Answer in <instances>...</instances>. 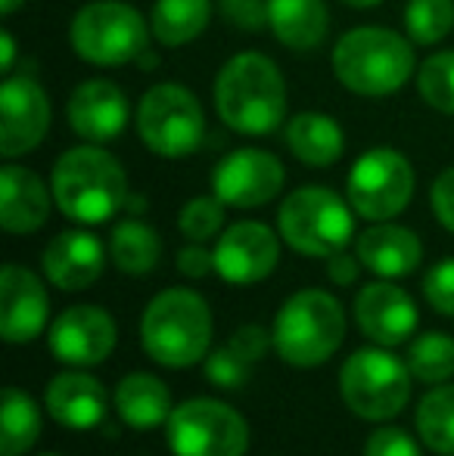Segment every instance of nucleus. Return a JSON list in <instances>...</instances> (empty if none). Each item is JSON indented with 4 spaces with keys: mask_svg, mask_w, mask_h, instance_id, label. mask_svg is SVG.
Wrapping results in <instances>:
<instances>
[{
    "mask_svg": "<svg viewBox=\"0 0 454 456\" xmlns=\"http://www.w3.org/2000/svg\"><path fill=\"white\" fill-rule=\"evenodd\" d=\"M215 109L236 134L265 137L286 115L284 75L268 56L236 53L215 81Z\"/></svg>",
    "mask_w": 454,
    "mask_h": 456,
    "instance_id": "1",
    "label": "nucleus"
},
{
    "mask_svg": "<svg viewBox=\"0 0 454 456\" xmlns=\"http://www.w3.org/2000/svg\"><path fill=\"white\" fill-rule=\"evenodd\" d=\"M140 345L150 361L169 370H187L206 361L212 345V311L194 289H165L146 305Z\"/></svg>",
    "mask_w": 454,
    "mask_h": 456,
    "instance_id": "2",
    "label": "nucleus"
},
{
    "mask_svg": "<svg viewBox=\"0 0 454 456\" xmlns=\"http://www.w3.org/2000/svg\"><path fill=\"white\" fill-rule=\"evenodd\" d=\"M54 202L75 224H103L128 202L125 168L100 146H75L54 165Z\"/></svg>",
    "mask_w": 454,
    "mask_h": 456,
    "instance_id": "3",
    "label": "nucleus"
},
{
    "mask_svg": "<svg viewBox=\"0 0 454 456\" xmlns=\"http://www.w3.org/2000/svg\"><path fill=\"white\" fill-rule=\"evenodd\" d=\"M271 336L280 361L296 370H315L343 348L345 311L324 289H302L284 301Z\"/></svg>",
    "mask_w": 454,
    "mask_h": 456,
    "instance_id": "4",
    "label": "nucleus"
},
{
    "mask_svg": "<svg viewBox=\"0 0 454 456\" xmlns=\"http://www.w3.org/2000/svg\"><path fill=\"white\" fill-rule=\"evenodd\" d=\"M414 47L399 31L361 25L340 37L334 50V72L343 87L361 96H389L414 75Z\"/></svg>",
    "mask_w": 454,
    "mask_h": 456,
    "instance_id": "5",
    "label": "nucleus"
},
{
    "mask_svg": "<svg viewBox=\"0 0 454 456\" xmlns=\"http://www.w3.org/2000/svg\"><path fill=\"white\" fill-rule=\"evenodd\" d=\"M277 227L293 252L309 258H330L349 246L355 233V217L334 190L302 186L284 199Z\"/></svg>",
    "mask_w": 454,
    "mask_h": 456,
    "instance_id": "6",
    "label": "nucleus"
},
{
    "mask_svg": "<svg viewBox=\"0 0 454 456\" xmlns=\"http://www.w3.org/2000/svg\"><path fill=\"white\" fill-rule=\"evenodd\" d=\"M343 403L367 422H386L411 401V370L383 348H361L340 370Z\"/></svg>",
    "mask_w": 454,
    "mask_h": 456,
    "instance_id": "7",
    "label": "nucleus"
},
{
    "mask_svg": "<svg viewBox=\"0 0 454 456\" xmlns=\"http://www.w3.org/2000/svg\"><path fill=\"white\" fill-rule=\"evenodd\" d=\"M72 47L94 66H125L144 56L146 22L131 4L121 0H94L81 6L72 19Z\"/></svg>",
    "mask_w": 454,
    "mask_h": 456,
    "instance_id": "8",
    "label": "nucleus"
},
{
    "mask_svg": "<svg viewBox=\"0 0 454 456\" xmlns=\"http://www.w3.org/2000/svg\"><path fill=\"white\" fill-rule=\"evenodd\" d=\"M165 441L175 456H243L249 451V426L225 401L190 397L171 410Z\"/></svg>",
    "mask_w": 454,
    "mask_h": 456,
    "instance_id": "9",
    "label": "nucleus"
},
{
    "mask_svg": "<svg viewBox=\"0 0 454 456\" xmlns=\"http://www.w3.org/2000/svg\"><path fill=\"white\" fill-rule=\"evenodd\" d=\"M140 140L162 159H187L206 134L202 106L187 87L156 85L144 94L137 109Z\"/></svg>",
    "mask_w": 454,
    "mask_h": 456,
    "instance_id": "10",
    "label": "nucleus"
},
{
    "mask_svg": "<svg viewBox=\"0 0 454 456\" xmlns=\"http://www.w3.org/2000/svg\"><path fill=\"white\" fill-rule=\"evenodd\" d=\"M414 196V168L399 150H367L349 171V205L367 221H392Z\"/></svg>",
    "mask_w": 454,
    "mask_h": 456,
    "instance_id": "11",
    "label": "nucleus"
},
{
    "mask_svg": "<svg viewBox=\"0 0 454 456\" xmlns=\"http://www.w3.org/2000/svg\"><path fill=\"white\" fill-rule=\"evenodd\" d=\"M115 338H119V330H115L110 311L97 305H75L66 307L50 323L47 345L60 363L87 370V366L103 363L112 354Z\"/></svg>",
    "mask_w": 454,
    "mask_h": 456,
    "instance_id": "12",
    "label": "nucleus"
},
{
    "mask_svg": "<svg viewBox=\"0 0 454 456\" xmlns=\"http://www.w3.org/2000/svg\"><path fill=\"white\" fill-rule=\"evenodd\" d=\"M50 127V100L29 75H6L0 87V156L16 159L31 152Z\"/></svg>",
    "mask_w": 454,
    "mask_h": 456,
    "instance_id": "13",
    "label": "nucleus"
},
{
    "mask_svg": "<svg viewBox=\"0 0 454 456\" xmlns=\"http://www.w3.org/2000/svg\"><path fill=\"white\" fill-rule=\"evenodd\" d=\"M284 165L265 150H236L215 165L212 190L230 208H261L284 190Z\"/></svg>",
    "mask_w": 454,
    "mask_h": 456,
    "instance_id": "14",
    "label": "nucleus"
},
{
    "mask_svg": "<svg viewBox=\"0 0 454 456\" xmlns=\"http://www.w3.org/2000/svg\"><path fill=\"white\" fill-rule=\"evenodd\" d=\"M215 273L234 286L261 282L280 261V242L261 221H240L227 227L215 242Z\"/></svg>",
    "mask_w": 454,
    "mask_h": 456,
    "instance_id": "15",
    "label": "nucleus"
},
{
    "mask_svg": "<svg viewBox=\"0 0 454 456\" xmlns=\"http://www.w3.org/2000/svg\"><path fill=\"white\" fill-rule=\"evenodd\" d=\"M50 298L41 276L29 267L6 265L0 273V332L6 345H29L47 330Z\"/></svg>",
    "mask_w": 454,
    "mask_h": 456,
    "instance_id": "16",
    "label": "nucleus"
},
{
    "mask_svg": "<svg viewBox=\"0 0 454 456\" xmlns=\"http://www.w3.org/2000/svg\"><path fill=\"white\" fill-rule=\"evenodd\" d=\"M355 320L374 345L395 348L417 330V305L392 282H367L355 298Z\"/></svg>",
    "mask_w": 454,
    "mask_h": 456,
    "instance_id": "17",
    "label": "nucleus"
},
{
    "mask_svg": "<svg viewBox=\"0 0 454 456\" xmlns=\"http://www.w3.org/2000/svg\"><path fill=\"white\" fill-rule=\"evenodd\" d=\"M44 276L62 292H85L103 276L106 248L87 230H66L41 255Z\"/></svg>",
    "mask_w": 454,
    "mask_h": 456,
    "instance_id": "18",
    "label": "nucleus"
},
{
    "mask_svg": "<svg viewBox=\"0 0 454 456\" xmlns=\"http://www.w3.org/2000/svg\"><path fill=\"white\" fill-rule=\"evenodd\" d=\"M69 125L87 143H110L128 125V96L103 78L85 81L69 100Z\"/></svg>",
    "mask_w": 454,
    "mask_h": 456,
    "instance_id": "19",
    "label": "nucleus"
},
{
    "mask_svg": "<svg viewBox=\"0 0 454 456\" xmlns=\"http://www.w3.org/2000/svg\"><path fill=\"white\" fill-rule=\"evenodd\" d=\"M355 255L370 273L383 276V280H399V276H408L420 267L424 246H420L414 230L376 221L374 227L358 236Z\"/></svg>",
    "mask_w": 454,
    "mask_h": 456,
    "instance_id": "20",
    "label": "nucleus"
},
{
    "mask_svg": "<svg viewBox=\"0 0 454 456\" xmlns=\"http://www.w3.org/2000/svg\"><path fill=\"white\" fill-rule=\"evenodd\" d=\"M47 413L66 428H94L106 416V391L91 372L66 370L44 388Z\"/></svg>",
    "mask_w": 454,
    "mask_h": 456,
    "instance_id": "21",
    "label": "nucleus"
},
{
    "mask_svg": "<svg viewBox=\"0 0 454 456\" xmlns=\"http://www.w3.org/2000/svg\"><path fill=\"white\" fill-rule=\"evenodd\" d=\"M50 190L35 171L4 165L0 171V224L6 233H35L47 224Z\"/></svg>",
    "mask_w": 454,
    "mask_h": 456,
    "instance_id": "22",
    "label": "nucleus"
},
{
    "mask_svg": "<svg viewBox=\"0 0 454 456\" xmlns=\"http://www.w3.org/2000/svg\"><path fill=\"white\" fill-rule=\"evenodd\" d=\"M327 25L330 12L324 0H268V28L284 47L296 53L321 47Z\"/></svg>",
    "mask_w": 454,
    "mask_h": 456,
    "instance_id": "23",
    "label": "nucleus"
},
{
    "mask_svg": "<svg viewBox=\"0 0 454 456\" xmlns=\"http://www.w3.org/2000/svg\"><path fill=\"white\" fill-rule=\"evenodd\" d=\"M115 413L131 428H156L165 426L171 416V391L153 372H128L115 385Z\"/></svg>",
    "mask_w": 454,
    "mask_h": 456,
    "instance_id": "24",
    "label": "nucleus"
},
{
    "mask_svg": "<svg viewBox=\"0 0 454 456\" xmlns=\"http://www.w3.org/2000/svg\"><path fill=\"white\" fill-rule=\"evenodd\" d=\"M286 146L299 162L311 168H327L340 162L345 150L343 127L324 112H302L286 125Z\"/></svg>",
    "mask_w": 454,
    "mask_h": 456,
    "instance_id": "25",
    "label": "nucleus"
},
{
    "mask_svg": "<svg viewBox=\"0 0 454 456\" xmlns=\"http://www.w3.org/2000/svg\"><path fill=\"white\" fill-rule=\"evenodd\" d=\"M209 19H212L209 0H156L150 28L165 47H184L206 31Z\"/></svg>",
    "mask_w": 454,
    "mask_h": 456,
    "instance_id": "26",
    "label": "nucleus"
},
{
    "mask_svg": "<svg viewBox=\"0 0 454 456\" xmlns=\"http://www.w3.org/2000/svg\"><path fill=\"white\" fill-rule=\"evenodd\" d=\"M110 255L112 265L121 273L144 276L156 271L159 258H162V240L159 233L144 221H121L115 224L110 236Z\"/></svg>",
    "mask_w": 454,
    "mask_h": 456,
    "instance_id": "27",
    "label": "nucleus"
},
{
    "mask_svg": "<svg viewBox=\"0 0 454 456\" xmlns=\"http://www.w3.org/2000/svg\"><path fill=\"white\" fill-rule=\"evenodd\" d=\"M41 438V410L22 388L10 385L4 391L0 413V456H22Z\"/></svg>",
    "mask_w": 454,
    "mask_h": 456,
    "instance_id": "28",
    "label": "nucleus"
},
{
    "mask_svg": "<svg viewBox=\"0 0 454 456\" xmlns=\"http://www.w3.org/2000/svg\"><path fill=\"white\" fill-rule=\"evenodd\" d=\"M414 426L424 447H430L433 453L454 456V385L426 391L414 413Z\"/></svg>",
    "mask_w": 454,
    "mask_h": 456,
    "instance_id": "29",
    "label": "nucleus"
},
{
    "mask_svg": "<svg viewBox=\"0 0 454 456\" xmlns=\"http://www.w3.org/2000/svg\"><path fill=\"white\" fill-rule=\"evenodd\" d=\"M408 370L414 379L442 385L454 376V338L445 332H424L408 348Z\"/></svg>",
    "mask_w": 454,
    "mask_h": 456,
    "instance_id": "30",
    "label": "nucleus"
},
{
    "mask_svg": "<svg viewBox=\"0 0 454 456\" xmlns=\"http://www.w3.org/2000/svg\"><path fill=\"white\" fill-rule=\"evenodd\" d=\"M405 28L411 41L439 44L454 28V0H408Z\"/></svg>",
    "mask_w": 454,
    "mask_h": 456,
    "instance_id": "31",
    "label": "nucleus"
},
{
    "mask_svg": "<svg viewBox=\"0 0 454 456\" xmlns=\"http://www.w3.org/2000/svg\"><path fill=\"white\" fill-rule=\"evenodd\" d=\"M417 91L433 109L454 115V50L433 53L430 60H424L417 72Z\"/></svg>",
    "mask_w": 454,
    "mask_h": 456,
    "instance_id": "32",
    "label": "nucleus"
},
{
    "mask_svg": "<svg viewBox=\"0 0 454 456\" xmlns=\"http://www.w3.org/2000/svg\"><path fill=\"white\" fill-rule=\"evenodd\" d=\"M177 227L190 242H206L225 227V202L219 196H196L181 208Z\"/></svg>",
    "mask_w": 454,
    "mask_h": 456,
    "instance_id": "33",
    "label": "nucleus"
},
{
    "mask_svg": "<svg viewBox=\"0 0 454 456\" xmlns=\"http://www.w3.org/2000/svg\"><path fill=\"white\" fill-rule=\"evenodd\" d=\"M249 372H252V361L243 357L230 342L206 357V376H209V382L219 385V388H227V391L243 388Z\"/></svg>",
    "mask_w": 454,
    "mask_h": 456,
    "instance_id": "34",
    "label": "nucleus"
},
{
    "mask_svg": "<svg viewBox=\"0 0 454 456\" xmlns=\"http://www.w3.org/2000/svg\"><path fill=\"white\" fill-rule=\"evenodd\" d=\"M424 295L433 305V311L454 317V258L439 261L424 276Z\"/></svg>",
    "mask_w": 454,
    "mask_h": 456,
    "instance_id": "35",
    "label": "nucleus"
},
{
    "mask_svg": "<svg viewBox=\"0 0 454 456\" xmlns=\"http://www.w3.org/2000/svg\"><path fill=\"white\" fill-rule=\"evenodd\" d=\"M364 456H424L420 444L405 432V428H376L364 444Z\"/></svg>",
    "mask_w": 454,
    "mask_h": 456,
    "instance_id": "36",
    "label": "nucleus"
},
{
    "mask_svg": "<svg viewBox=\"0 0 454 456\" xmlns=\"http://www.w3.org/2000/svg\"><path fill=\"white\" fill-rule=\"evenodd\" d=\"M221 16L240 31L268 28V0H221Z\"/></svg>",
    "mask_w": 454,
    "mask_h": 456,
    "instance_id": "37",
    "label": "nucleus"
},
{
    "mask_svg": "<svg viewBox=\"0 0 454 456\" xmlns=\"http://www.w3.org/2000/svg\"><path fill=\"white\" fill-rule=\"evenodd\" d=\"M230 345H234L243 357H249L252 363H259L261 357L268 354V348L274 345V336L268 330H261V326L252 323V326H240V330L230 336Z\"/></svg>",
    "mask_w": 454,
    "mask_h": 456,
    "instance_id": "38",
    "label": "nucleus"
},
{
    "mask_svg": "<svg viewBox=\"0 0 454 456\" xmlns=\"http://www.w3.org/2000/svg\"><path fill=\"white\" fill-rule=\"evenodd\" d=\"M177 271L190 280H202V276L215 273V252L202 248V242H190L177 252Z\"/></svg>",
    "mask_w": 454,
    "mask_h": 456,
    "instance_id": "39",
    "label": "nucleus"
},
{
    "mask_svg": "<svg viewBox=\"0 0 454 456\" xmlns=\"http://www.w3.org/2000/svg\"><path fill=\"white\" fill-rule=\"evenodd\" d=\"M433 211H436L439 224L454 233V168L442 171L433 183Z\"/></svg>",
    "mask_w": 454,
    "mask_h": 456,
    "instance_id": "40",
    "label": "nucleus"
},
{
    "mask_svg": "<svg viewBox=\"0 0 454 456\" xmlns=\"http://www.w3.org/2000/svg\"><path fill=\"white\" fill-rule=\"evenodd\" d=\"M361 261H358V255L351 258L349 252H336V255H330L327 258V273H330V280L336 282V286H349V282H355L358 280V271H361Z\"/></svg>",
    "mask_w": 454,
    "mask_h": 456,
    "instance_id": "41",
    "label": "nucleus"
},
{
    "mask_svg": "<svg viewBox=\"0 0 454 456\" xmlns=\"http://www.w3.org/2000/svg\"><path fill=\"white\" fill-rule=\"evenodd\" d=\"M0 44H4V53H0V69L10 75L12 72V60H16V44H12L10 31H4V35H0Z\"/></svg>",
    "mask_w": 454,
    "mask_h": 456,
    "instance_id": "42",
    "label": "nucleus"
},
{
    "mask_svg": "<svg viewBox=\"0 0 454 456\" xmlns=\"http://www.w3.org/2000/svg\"><path fill=\"white\" fill-rule=\"evenodd\" d=\"M22 4L25 0H0V12H4V16H12Z\"/></svg>",
    "mask_w": 454,
    "mask_h": 456,
    "instance_id": "43",
    "label": "nucleus"
},
{
    "mask_svg": "<svg viewBox=\"0 0 454 456\" xmlns=\"http://www.w3.org/2000/svg\"><path fill=\"white\" fill-rule=\"evenodd\" d=\"M343 4L355 6V10H370V6H380L383 0H343Z\"/></svg>",
    "mask_w": 454,
    "mask_h": 456,
    "instance_id": "44",
    "label": "nucleus"
},
{
    "mask_svg": "<svg viewBox=\"0 0 454 456\" xmlns=\"http://www.w3.org/2000/svg\"><path fill=\"white\" fill-rule=\"evenodd\" d=\"M37 456H60V453H37Z\"/></svg>",
    "mask_w": 454,
    "mask_h": 456,
    "instance_id": "45",
    "label": "nucleus"
}]
</instances>
